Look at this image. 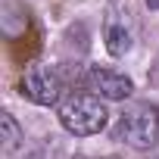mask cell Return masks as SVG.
<instances>
[{
    "instance_id": "cell-2",
    "label": "cell",
    "mask_w": 159,
    "mask_h": 159,
    "mask_svg": "<svg viewBox=\"0 0 159 159\" xmlns=\"http://www.w3.org/2000/svg\"><path fill=\"white\" fill-rule=\"evenodd\" d=\"M112 137L134 150H150L159 143V109L150 103H137L125 109L112 128Z\"/></svg>"
},
{
    "instance_id": "cell-5",
    "label": "cell",
    "mask_w": 159,
    "mask_h": 159,
    "mask_svg": "<svg viewBox=\"0 0 159 159\" xmlns=\"http://www.w3.org/2000/svg\"><path fill=\"white\" fill-rule=\"evenodd\" d=\"M103 41H106L109 56H125V53L131 50L128 13H122L119 7H109V10H106V19H103Z\"/></svg>"
},
{
    "instance_id": "cell-3",
    "label": "cell",
    "mask_w": 159,
    "mask_h": 159,
    "mask_svg": "<svg viewBox=\"0 0 159 159\" xmlns=\"http://www.w3.org/2000/svg\"><path fill=\"white\" fill-rule=\"evenodd\" d=\"M19 91H22V97H28L38 106H53L59 100V94H62V78L50 66H31L22 75Z\"/></svg>"
},
{
    "instance_id": "cell-1",
    "label": "cell",
    "mask_w": 159,
    "mask_h": 159,
    "mask_svg": "<svg viewBox=\"0 0 159 159\" xmlns=\"http://www.w3.org/2000/svg\"><path fill=\"white\" fill-rule=\"evenodd\" d=\"M106 119H109V112L100 103V97H94V94H69L59 103V122L75 137L100 134L106 128Z\"/></svg>"
},
{
    "instance_id": "cell-4",
    "label": "cell",
    "mask_w": 159,
    "mask_h": 159,
    "mask_svg": "<svg viewBox=\"0 0 159 159\" xmlns=\"http://www.w3.org/2000/svg\"><path fill=\"white\" fill-rule=\"evenodd\" d=\"M88 88L97 91L103 100H125V97H131V91H134V84H131L128 75L112 72V69H100V66H94V69L88 72Z\"/></svg>"
},
{
    "instance_id": "cell-8",
    "label": "cell",
    "mask_w": 159,
    "mask_h": 159,
    "mask_svg": "<svg viewBox=\"0 0 159 159\" xmlns=\"http://www.w3.org/2000/svg\"><path fill=\"white\" fill-rule=\"evenodd\" d=\"M34 159H41V156H34Z\"/></svg>"
},
{
    "instance_id": "cell-6",
    "label": "cell",
    "mask_w": 159,
    "mask_h": 159,
    "mask_svg": "<svg viewBox=\"0 0 159 159\" xmlns=\"http://www.w3.org/2000/svg\"><path fill=\"white\" fill-rule=\"evenodd\" d=\"M0 128H3V153L10 156V153L22 143V128L16 125V119H13L10 112H3V116H0Z\"/></svg>"
},
{
    "instance_id": "cell-7",
    "label": "cell",
    "mask_w": 159,
    "mask_h": 159,
    "mask_svg": "<svg viewBox=\"0 0 159 159\" xmlns=\"http://www.w3.org/2000/svg\"><path fill=\"white\" fill-rule=\"evenodd\" d=\"M147 10H159V0H147Z\"/></svg>"
}]
</instances>
